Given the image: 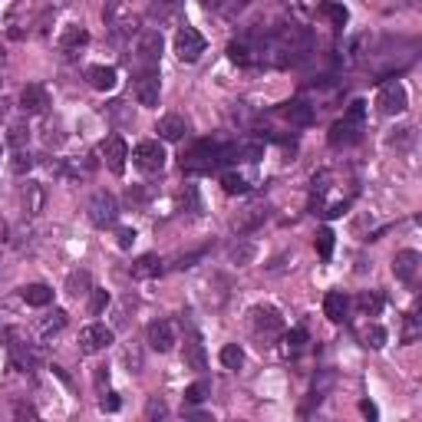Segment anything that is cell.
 I'll return each instance as SVG.
<instances>
[{"label":"cell","mask_w":422,"mask_h":422,"mask_svg":"<svg viewBox=\"0 0 422 422\" xmlns=\"http://www.w3.org/2000/svg\"><path fill=\"white\" fill-rule=\"evenodd\" d=\"M363 115H366V103H360L356 99L353 106H350V113L340 119V122L330 129V145L333 149H340V145H350L360 139V125H363Z\"/></svg>","instance_id":"1"},{"label":"cell","mask_w":422,"mask_h":422,"mask_svg":"<svg viewBox=\"0 0 422 422\" xmlns=\"http://www.w3.org/2000/svg\"><path fill=\"white\" fill-rule=\"evenodd\" d=\"M215 165H218V145H211V142H195L182 155V172H188V175H208Z\"/></svg>","instance_id":"2"},{"label":"cell","mask_w":422,"mask_h":422,"mask_svg":"<svg viewBox=\"0 0 422 422\" xmlns=\"http://www.w3.org/2000/svg\"><path fill=\"white\" fill-rule=\"evenodd\" d=\"M162 59V33L159 30H142L135 40V67L139 69H159Z\"/></svg>","instance_id":"3"},{"label":"cell","mask_w":422,"mask_h":422,"mask_svg":"<svg viewBox=\"0 0 422 422\" xmlns=\"http://www.w3.org/2000/svg\"><path fill=\"white\" fill-rule=\"evenodd\" d=\"M251 324H254L258 340H264V343H274L284 333V320H280V314L274 307H254L251 310Z\"/></svg>","instance_id":"4"},{"label":"cell","mask_w":422,"mask_h":422,"mask_svg":"<svg viewBox=\"0 0 422 422\" xmlns=\"http://www.w3.org/2000/svg\"><path fill=\"white\" fill-rule=\"evenodd\" d=\"M86 211H89V221H93L96 228H109V224H115V218H119V202H115V195H109V192H96L89 198Z\"/></svg>","instance_id":"5"},{"label":"cell","mask_w":422,"mask_h":422,"mask_svg":"<svg viewBox=\"0 0 422 422\" xmlns=\"http://www.w3.org/2000/svg\"><path fill=\"white\" fill-rule=\"evenodd\" d=\"M165 149L159 139H145V142H139L132 149V162L142 169V172H162L165 169Z\"/></svg>","instance_id":"6"},{"label":"cell","mask_w":422,"mask_h":422,"mask_svg":"<svg viewBox=\"0 0 422 422\" xmlns=\"http://www.w3.org/2000/svg\"><path fill=\"white\" fill-rule=\"evenodd\" d=\"M205 47H208V43H205V37L195 27H188V23H185L178 33H175V53H178V59H182V63H195V59L205 53Z\"/></svg>","instance_id":"7"},{"label":"cell","mask_w":422,"mask_h":422,"mask_svg":"<svg viewBox=\"0 0 422 422\" xmlns=\"http://www.w3.org/2000/svg\"><path fill=\"white\" fill-rule=\"evenodd\" d=\"M113 340H115V330L106 324H89L79 330V350H83V353H99V350H106Z\"/></svg>","instance_id":"8"},{"label":"cell","mask_w":422,"mask_h":422,"mask_svg":"<svg viewBox=\"0 0 422 422\" xmlns=\"http://www.w3.org/2000/svg\"><path fill=\"white\" fill-rule=\"evenodd\" d=\"M376 106H380V113L383 115H399L406 113V106H409V96H406L403 83H386L383 89H380V96H376Z\"/></svg>","instance_id":"9"},{"label":"cell","mask_w":422,"mask_h":422,"mask_svg":"<svg viewBox=\"0 0 422 422\" xmlns=\"http://www.w3.org/2000/svg\"><path fill=\"white\" fill-rule=\"evenodd\" d=\"M135 99L142 106H159V89H162V83H159V69H139L135 73Z\"/></svg>","instance_id":"10"},{"label":"cell","mask_w":422,"mask_h":422,"mask_svg":"<svg viewBox=\"0 0 422 422\" xmlns=\"http://www.w3.org/2000/svg\"><path fill=\"white\" fill-rule=\"evenodd\" d=\"M99 155H103V162L109 165V172H115V175L125 172V159H129V149H125L122 135H106L103 145H99Z\"/></svg>","instance_id":"11"},{"label":"cell","mask_w":422,"mask_h":422,"mask_svg":"<svg viewBox=\"0 0 422 422\" xmlns=\"http://www.w3.org/2000/svg\"><path fill=\"white\" fill-rule=\"evenodd\" d=\"M419 270H422L419 251L406 248L393 258V274H396V280H403V284H416V280H419Z\"/></svg>","instance_id":"12"},{"label":"cell","mask_w":422,"mask_h":422,"mask_svg":"<svg viewBox=\"0 0 422 422\" xmlns=\"http://www.w3.org/2000/svg\"><path fill=\"white\" fill-rule=\"evenodd\" d=\"M145 340H149V346L152 350H159V353H169L175 346V326L169 324V320H152L149 324V330H145Z\"/></svg>","instance_id":"13"},{"label":"cell","mask_w":422,"mask_h":422,"mask_svg":"<svg viewBox=\"0 0 422 422\" xmlns=\"http://www.w3.org/2000/svg\"><path fill=\"white\" fill-rule=\"evenodd\" d=\"M47 106H50V96H47V89L40 86V83L23 86V93H20V109H23V113H43Z\"/></svg>","instance_id":"14"},{"label":"cell","mask_w":422,"mask_h":422,"mask_svg":"<svg viewBox=\"0 0 422 422\" xmlns=\"http://www.w3.org/2000/svg\"><path fill=\"white\" fill-rule=\"evenodd\" d=\"M86 79H89V86H93V89L109 93V89H115V83H119V73H115L113 67H89Z\"/></svg>","instance_id":"15"},{"label":"cell","mask_w":422,"mask_h":422,"mask_svg":"<svg viewBox=\"0 0 422 422\" xmlns=\"http://www.w3.org/2000/svg\"><path fill=\"white\" fill-rule=\"evenodd\" d=\"M185 132H188V125H185L182 115H162L159 119V139H165V142H178V139H185Z\"/></svg>","instance_id":"16"},{"label":"cell","mask_w":422,"mask_h":422,"mask_svg":"<svg viewBox=\"0 0 422 422\" xmlns=\"http://www.w3.org/2000/svg\"><path fill=\"white\" fill-rule=\"evenodd\" d=\"M20 297L27 300L30 307H47V304H53V287H47V284H27V287L20 290Z\"/></svg>","instance_id":"17"},{"label":"cell","mask_w":422,"mask_h":422,"mask_svg":"<svg viewBox=\"0 0 422 422\" xmlns=\"http://www.w3.org/2000/svg\"><path fill=\"white\" fill-rule=\"evenodd\" d=\"M346 310H350V300H346L340 290H330V294L324 297V314L330 316L333 324H340V320H343Z\"/></svg>","instance_id":"18"},{"label":"cell","mask_w":422,"mask_h":422,"mask_svg":"<svg viewBox=\"0 0 422 422\" xmlns=\"http://www.w3.org/2000/svg\"><path fill=\"white\" fill-rule=\"evenodd\" d=\"M280 113H284V119H290L294 125H310V122H314V109H310L307 103H300V99L287 103Z\"/></svg>","instance_id":"19"},{"label":"cell","mask_w":422,"mask_h":422,"mask_svg":"<svg viewBox=\"0 0 422 422\" xmlns=\"http://www.w3.org/2000/svg\"><path fill=\"white\" fill-rule=\"evenodd\" d=\"M20 202H23L27 215H40V208H43V188H40L37 182H27L23 192H20Z\"/></svg>","instance_id":"20"},{"label":"cell","mask_w":422,"mask_h":422,"mask_svg":"<svg viewBox=\"0 0 422 422\" xmlns=\"http://www.w3.org/2000/svg\"><path fill=\"white\" fill-rule=\"evenodd\" d=\"M162 274V261L155 258V254H145L132 264V278L135 280H145V278H159Z\"/></svg>","instance_id":"21"},{"label":"cell","mask_w":422,"mask_h":422,"mask_svg":"<svg viewBox=\"0 0 422 422\" xmlns=\"http://www.w3.org/2000/svg\"><path fill=\"white\" fill-rule=\"evenodd\" d=\"M89 290H93V278H89V270H73L67 278V294L69 297H86Z\"/></svg>","instance_id":"22"},{"label":"cell","mask_w":422,"mask_h":422,"mask_svg":"<svg viewBox=\"0 0 422 422\" xmlns=\"http://www.w3.org/2000/svg\"><path fill=\"white\" fill-rule=\"evenodd\" d=\"M182 360H185V366H188V370H205V366H208V356H205V346L198 343V340H188V343H185V353H182Z\"/></svg>","instance_id":"23"},{"label":"cell","mask_w":422,"mask_h":422,"mask_svg":"<svg viewBox=\"0 0 422 422\" xmlns=\"http://www.w3.org/2000/svg\"><path fill=\"white\" fill-rule=\"evenodd\" d=\"M89 43V33L83 27H67L63 30V37H59V47L67 50V53H73V50H79V47H86Z\"/></svg>","instance_id":"24"},{"label":"cell","mask_w":422,"mask_h":422,"mask_svg":"<svg viewBox=\"0 0 422 422\" xmlns=\"http://www.w3.org/2000/svg\"><path fill=\"white\" fill-rule=\"evenodd\" d=\"M208 396H211V383H208V380H198V383H192L188 389H185V403L198 406V403H205Z\"/></svg>","instance_id":"25"},{"label":"cell","mask_w":422,"mask_h":422,"mask_svg":"<svg viewBox=\"0 0 422 422\" xmlns=\"http://www.w3.org/2000/svg\"><path fill=\"white\" fill-rule=\"evenodd\" d=\"M356 307H360L363 316H376L383 310V297H380V294H360V297H356Z\"/></svg>","instance_id":"26"},{"label":"cell","mask_w":422,"mask_h":422,"mask_svg":"<svg viewBox=\"0 0 422 422\" xmlns=\"http://www.w3.org/2000/svg\"><path fill=\"white\" fill-rule=\"evenodd\" d=\"M320 10H324L326 17H330V23H333V27H343L346 20H350V10H346L343 4H336V0H326Z\"/></svg>","instance_id":"27"},{"label":"cell","mask_w":422,"mask_h":422,"mask_svg":"<svg viewBox=\"0 0 422 422\" xmlns=\"http://www.w3.org/2000/svg\"><path fill=\"white\" fill-rule=\"evenodd\" d=\"M13 366H20V370H30V366H37V353L30 350V346H23V343H13Z\"/></svg>","instance_id":"28"},{"label":"cell","mask_w":422,"mask_h":422,"mask_svg":"<svg viewBox=\"0 0 422 422\" xmlns=\"http://www.w3.org/2000/svg\"><path fill=\"white\" fill-rule=\"evenodd\" d=\"M333 238H336V234H333L330 228H320V231H316V241H314V244H316V254H320L324 261H330V254H333Z\"/></svg>","instance_id":"29"},{"label":"cell","mask_w":422,"mask_h":422,"mask_svg":"<svg viewBox=\"0 0 422 422\" xmlns=\"http://www.w3.org/2000/svg\"><path fill=\"white\" fill-rule=\"evenodd\" d=\"M363 343L370 346V350H383V346H386V330L380 324H370L363 330Z\"/></svg>","instance_id":"30"},{"label":"cell","mask_w":422,"mask_h":422,"mask_svg":"<svg viewBox=\"0 0 422 422\" xmlns=\"http://www.w3.org/2000/svg\"><path fill=\"white\" fill-rule=\"evenodd\" d=\"M63 326H67V314H63V310H53V314H50L47 320H43V324H40V336L59 333V330H63Z\"/></svg>","instance_id":"31"},{"label":"cell","mask_w":422,"mask_h":422,"mask_svg":"<svg viewBox=\"0 0 422 422\" xmlns=\"http://www.w3.org/2000/svg\"><path fill=\"white\" fill-rule=\"evenodd\" d=\"M221 363L228 366V370H241V363H244V350H241L238 343H228L224 350H221Z\"/></svg>","instance_id":"32"},{"label":"cell","mask_w":422,"mask_h":422,"mask_svg":"<svg viewBox=\"0 0 422 422\" xmlns=\"http://www.w3.org/2000/svg\"><path fill=\"white\" fill-rule=\"evenodd\" d=\"M221 188H224L228 195H244L248 192V182H244L241 175H234V172H224L221 175Z\"/></svg>","instance_id":"33"},{"label":"cell","mask_w":422,"mask_h":422,"mask_svg":"<svg viewBox=\"0 0 422 422\" xmlns=\"http://www.w3.org/2000/svg\"><path fill=\"white\" fill-rule=\"evenodd\" d=\"M228 57L234 59V63H241V67H244V63H251V50H248V43L234 40V43L228 47Z\"/></svg>","instance_id":"34"},{"label":"cell","mask_w":422,"mask_h":422,"mask_svg":"<svg viewBox=\"0 0 422 422\" xmlns=\"http://www.w3.org/2000/svg\"><path fill=\"white\" fill-rule=\"evenodd\" d=\"M231 261H238V264H251V258H254V244H234V248L228 251Z\"/></svg>","instance_id":"35"},{"label":"cell","mask_w":422,"mask_h":422,"mask_svg":"<svg viewBox=\"0 0 422 422\" xmlns=\"http://www.w3.org/2000/svg\"><path fill=\"white\" fill-rule=\"evenodd\" d=\"M27 139H30V129H27V125H10V135H7V142L10 145H13V149H23V142H27Z\"/></svg>","instance_id":"36"},{"label":"cell","mask_w":422,"mask_h":422,"mask_svg":"<svg viewBox=\"0 0 422 422\" xmlns=\"http://www.w3.org/2000/svg\"><path fill=\"white\" fill-rule=\"evenodd\" d=\"M10 169H13L17 175H23V172H30V169H33V159H30V155L23 152V149H17V155H13V162H10Z\"/></svg>","instance_id":"37"},{"label":"cell","mask_w":422,"mask_h":422,"mask_svg":"<svg viewBox=\"0 0 422 422\" xmlns=\"http://www.w3.org/2000/svg\"><path fill=\"white\" fill-rule=\"evenodd\" d=\"M89 294H93V300H89V310H93V314H103L106 310V304H109V294H106V290H89Z\"/></svg>","instance_id":"38"},{"label":"cell","mask_w":422,"mask_h":422,"mask_svg":"<svg viewBox=\"0 0 422 422\" xmlns=\"http://www.w3.org/2000/svg\"><path fill=\"white\" fill-rule=\"evenodd\" d=\"M119 406H122V403H119V396H115V393H103V396H99V409H103V413H115Z\"/></svg>","instance_id":"39"},{"label":"cell","mask_w":422,"mask_h":422,"mask_svg":"<svg viewBox=\"0 0 422 422\" xmlns=\"http://www.w3.org/2000/svg\"><path fill=\"white\" fill-rule=\"evenodd\" d=\"M165 413H169V409H165L162 399H149V406H145V416H149V419H162Z\"/></svg>","instance_id":"40"},{"label":"cell","mask_w":422,"mask_h":422,"mask_svg":"<svg viewBox=\"0 0 422 422\" xmlns=\"http://www.w3.org/2000/svg\"><path fill=\"white\" fill-rule=\"evenodd\" d=\"M287 343L294 346V350H300V346L307 343V330H304V326H297V330H290V333H287Z\"/></svg>","instance_id":"41"},{"label":"cell","mask_w":422,"mask_h":422,"mask_svg":"<svg viewBox=\"0 0 422 422\" xmlns=\"http://www.w3.org/2000/svg\"><path fill=\"white\" fill-rule=\"evenodd\" d=\"M115 238H119V248L129 251V248H132V241H135V231L132 228H119V231H115Z\"/></svg>","instance_id":"42"},{"label":"cell","mask_w":422,"mask_h":422,"mask_svg":"<svg viewBox=\"0 0 422 422\" xmlns=\"http://www.w3.org/2000/svg\"><path fill=\"white\" fill-rule=\"evenodd\" d=\"M416 336H419V326H416V314H409V316H406V333H403V340H406V343H413Z\"/></svg>","instance_id":"43"},{"label":"cell","mask_w":422,"mask_h":422,"mask_svg":"<svg viewBox=\"0 0 422 422\" xmlns=\"http://www.w3.org/2000/svg\"><path fill=\"white\" fill-rule=\"evenodd\" d=\"M145 198H149V195H145L142 188H129V192H125V202L129 205H142Z\"/></svg>","instance_id":"44"},{"label":"cell","mask_w":422,"mask_h":422,"mask_svg":"<svg viewBox=\"0 0 422 422\" xmlns=\"http://www.w3.org/2000/svg\"><path fill=\"white\" fill-rule=\"evenodd\" d=\"M360 413H363L366 419H380V409H376L370 399H363V403H360Z\"/></svg>","instance_id":"45"},{"label":"cell","mask_w":422,"mask_h":422,"mask_svg":"<svg viewBox=\"0 0 422 422\" xmlns=\"http://www.w3.org/2000/svg\"><path fill=\"white\" fill-rule=\"evenodd\" d=\"M198 261H202V251H198V254H188V258H178V264H175V268H195V264H198Z\"/></svg>","instance_id":"46"},{"label":"cell","mask_w":422,"mask_h":422,"mask_svg":"<svg viewBox=\"0 0 422 422\" xmlns=\"http://www.w3.org/2000/svg\"><path fill=\"white\" fill-rule=\"evenodd\" d=\"M202 7L205 10H221L224 7V0H202Z\"/></svg>","instance_id":"47"},{"label":"cell","mask_w":422,"mask_h":422,"mask_svg":"<svg viewBox=\"0 0 422 422\" xmlns=\"http://www.w3.org/2000/svg\"><path fill=\"white\" fill-rule=\"evenodd\" d=\"M178 0H155V10H169V7H175Z\"/></svg>","instance_id":"48"},{"label":"cell","mask_w":422,"mask_h":422,"mask_svg":"<svg viewBox=\"0 0 422 422\" xmlns=\"http://www.w3.org/2000/svg\"><path fill=\"white\" fill-rule=\"evenodd\" d=\"M244 4H248V0H238V7H244Z\"/></svg>","instance_id":"49"},{"label":"cell","mask_w":422,"mask_h":422,"mask_svg":"<svg viewBox=\"0 0 422 422\" xmlns=\"http://www.w3.org/2000/svg\"><path fill=\"white\" fill-rule=\"evenodd\" d=\"M0 63H4V50H0Z\"/></svg>","instance_id":"50"}]
</instances>
